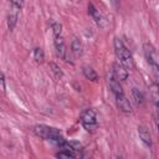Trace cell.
Segmentation results:
<instances>
[{"label": "cell", "instance_id": "1", "mask_svg": "<svg viewBox=\"0 0 159 159\" xmlns=\"http://www.w3.org/2000/svg\"><path fill=\"white\" fill-rule=\"evenodd\" d=\"M32 130H34V133L37 137H40V138H42L45 140H48V142L56 144L57 147H60L65 142V138L62 137V134L60 133V130L56 129V128L40 124V125H35Z\"/></svg>", "mask_w": 159, "mask_h": 159}, {"label": "cell", "instance_id": "2", "mask_svg": "<svg viewBox=\"0 0 159 159\" xmlns=\"http://www.w3.org/2000/svg\"><path fill=\"white\" fill-rule=\"evenodd\" d=\"M113 45H114V52H116V55H117L119 62H120L124 67H127V68L133 67V57H132L129 50L124 46L123 41H122L120 39L116 37L114 41H113Z\"/></svg>", "mask_w": 159, "mask_h": 159}, {"label": "cell", "instance_id": "3", "mask_svg": "<svg viewBox=\"0 0 159 159\" xmlns=\"http://www.w3.org/2000/svg\"><path fill=\"white\" fill-rule=\"evenodd\" d=\"M81 123L87 132H94L97 129V116L93 109H86L81 116Z\"/></svg>", "mask_w": 159, "mask_h": 159}, {"label": "cell", "instance_id": "4", "mask_svg": "<svg viewBox=\"0 0 159 159\" xmlns=\"http://www.w3.org/2000/svg\"><path fill=\"white\" fill-rule=\"evenodd\" d=\"M143 50H144V55H145V58L149 63V66L152 67L155 77L158 76V53H157V50L154 48V46L149 42H145L144 46H143Z\"/></svg>", "mask_w": 159, "mask_h": 159}, {"label": "cell", "instance_id": "5", "mask_svg": "<svg viewBox=\"0 0 159 159\" xmlns=\"http://www.w3.org/2000/svg\"><path fill=\"white\" fill-rule=\"evenodd\" d=\"M113 76L118 81H125L128 78V70L120 62L113 63Z\"/></svg>", "mask_w": 159, "mask_h": 159}, {"label": "cell", "instance_id": "6", "mask_svg": "<svg viewBox=\"0 0 159 159\" xmlns=\"http://www.w3.org/2000/svg\"><path fill=\"white\" fill-rule=\"evenodd\" d=\"M116 101H117L118 108H119L123 113H130V112H132V106H130L128 98L124 96V93L116 94Z\"/></svg>", "mask_w": 159, "mask_h": 159}, {"label": "cell", "instance_id": "7", "mask_svg": "<svg viewBox=\"0 0 159 159\" xmlns=\"http://www.w3.org/2000/svg\"><path fill=\"white\" fill-rule=\"evenodd\" d=\"M88 14L93 17V20L96 21V24H97L99 27H104V26H106V21H104V19H103V16L99 14V11H98L92 4L88 5Z\"/></svg>", "mask_w": 159, "mask_h": 159}, {"label": "cell", "instance_id": "8", "mask_svg": "<svg viewBox=\"0 0 159 159\" xmlns=\"http://www.w3.org/2000/svg\"><path fill=\"white\" fill-rule=\"evenodd\" d=\"M55 47H56V51L60 55V57L66 60L67 58V50H66V45H65V41L61 37V35L55 36Z\"/></svg>", "mask_w": 159, "mask_h": 159}, {"label": "cell", "instance_id": "9", "mask_svg": "<svg viewBox=\"0 0 159 159\" xmlns=\"http://www.w3.org/2000/svg\"><path fill=\"white\" fill-rule=\"evenodd\" d=\"M138 134H139V138L142 139V142H143L145 145H148V147L152 145V134H150L148 127H145V125H139V127H138Z\"/></svg>", "mask_w": 159, "mask_h": 159}, {"label": "cell", "instance_id": "10", "mask_svg": "<svg viewBox=\"0 0 159 159\" xmlns=\"http://www.w3.org/2000/svg\"><path fill=\"white\" fill-rule=\"evenodd\" d=\"M108 83H109V88L112 89V92L114 93V96H116V94H119V93H123V89H122V86L119 84V81L116 80L113 75L109 76Z\"/></svg>", "mask_w": 159, "mask_h": 159}, {"label": "cell", "instance_id": "11", "mask_svg": "<svg viewBox=\"0 0 159 159\" xmlns=\"http://www.w3.org/2000/svg\"><path fill=\"white\" fill-rule=\"evenodd\" d=\"M71 51L76 55V56H81L82 52H83V46H82V42L77 39V37H73L72 41H71Z\"/></svg>", "mask_w": 159, "mask_h": 159}, {"label": "cell", "instance_id": "12", "mask_svg": "<svg viewBox=\"0 0 159 159\" xmlns=\"http://www.w3.org/2000/svg\"><path fill=\"white\" fill-rule=\"evenodd\" d=\"M132 96H133V99H134V102H135L137 106H143L145 103L144 94L138 88H132Z\"/></svg>", "mask_w": 159, "mask_h": 159}, {"label": "cell", "instance_id": "13", "mask_svg": "<svg viewBox=\"0 0 159 159\" xmlns=\"http://www.w3.org/2000/svg\"><path fill=\"white\" fill-rule=\"evenodd\" d=\"M82 72H83L84 77H86L87 80H89V81H97V80H98L97 72H96L92 67H89V66H83V67H82Z\"/></svg>", "mask_w": 159, "mask_h": 159}, {"label": "cell", "instance_id": "14", "mask_svg": "<svg viewBox=\"0 0 159 159\" xmlns=\"http://www.w3.org/2000/svg\"><path fill=\"white\" fill-rule=\"evenodd\" d=\"M158 91H159L158 89V84L157 83L152 84V87H150V96H152V99H153L155 106H158V102H159V93H158Z\"/></svg>", "mask_w": 159, "mask_h": 159}, {"label": "cell", "instance_id": "15", "mask_svg": "<svg viewBox=\"0 0 159 159\" xmlns=\"http://www.w3.org/2000/svg\"><path fill=\"white\" fill-rule=\"evenodd\" d=\"M34 58H35L36 62H40V63L43 62V60H45V53H43L42 48L36 47V48L34 50Z\"/></svg>", "mask_w": 159, "mask_h": 159}, {"label": "cell", "instance_id": "16", "mask_svg": "<svg viewBox=\"0 0 159 159\" xmlns=\"http://www.w3.org/2000/svg\"><path fill=\"white\" fill-rule=\"evenodd\" d=\"M50 67H51V71L53 72V75H55V77H56V78H61V77L63 76V73H62V71H61L60 66H57L56 63L51 62V63H50Z\"/></svg>", "mask_w": 159, "mask_h": 159}, {"label": "cell", "instance_id": "17", "mask_svg": "<svg viewBox=\"0 0 159 159\" xmlns=\"http://www.w3.org/2000/svg\"><path fill=\"white\" fill-rule=\"evenodd\" d=\"M16 21H17V15L16 14H10L9 17H7V26H9V30H14L15 25H16Z\"/></svg>", "mask_w": 159, "mask_h": 159}, {"label": "cell", "instance_id": "18", "mask_svg": "<svg viewBox=\"0 0 159 159\" xmlns=\"http://www.w3.org/2000/svg\"><path fill=\"white\" fill-rule=\"evenodd\" d=\"M56 157H57V158H75V157H76V154H75V153H72V152H68V150H63V149H61L58 153H56Z\"/></svg>", "mask_w": 159, "mask_h": 159}, {"label": "cell", "instance_id": "19", "mask_svg": "<svg viewBox=\"0 0 159 159\" xmlns=\"http://www.w3.org/2000/svg\"><path fill=\"white\" fill-rule=\"evenodd\" d=\"M51 26H52V30H53V35L55 36H60L61 35V31H62L61 24L60 22H56V21H52Z\"/></svg>", "mask_w": 159, "mask_h": 159}, {"label": "cell", "instance_id": "20", "mask_svg": "<svg viewBox=\"0 0 159 159\" xmlns=\"http://www.w3.org/2000/svg\"><path fill=\"white\" fill-rule=\"evenodd\" d=\"M11 1V4L15 6V7H17V9H21L22 6H24V0H10Z\"/></svg>", "mask_w": 159, "mask_h": 159}, {"label": "cell", "instance_id": "21", "mask_svg": "<svg viewBox=\"0 0 159 159\" xmlns=\"http://www.w3.org/2000/svg\"><path fill=\"white\" fill-rule=\"evenodd\" d=\"M0 81H2V82H4V75H2L1 72H0Z\"/></svg>", "mask_w": 159, "mask_h": 159}]
</instances>
